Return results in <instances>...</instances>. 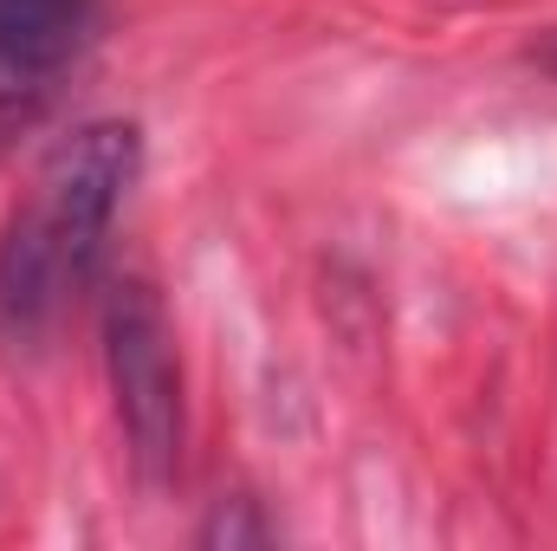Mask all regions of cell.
I'll use <instances>...</instances> for the list:
<instances>
[{
  "label": "cell",
  "instance_id": "1",
  "mask_svg": "<svg viewBox=\"0 0 557 551\" xmlns=\"http://www.w3.org/2000/svg\"><path fill=\"white\" fill-rule=\"evenodd\" d=\"M137 169L143 131L117 118L72 131L39 162L26 201L0 234V351L7 357L52 344V331L65 325V311L78 305V292L104 260V241L117 228L124 195L137 188Z\"/></svg>",
  "mask_w": 557,
  "mask_h": 551
},
{
  "label": "cell",
  "instance_id": "2",
  "mask_svg": "<svg viewBox=\"0 0 557 551\" xmlns=\"http://www.w3.org/2000/svg\"><path fill=\"white\" fill-rule=\"evenodd\" d=\"M104 370L143 487H169L182 467V357L156 285L117 279L104 298Z\"/></svg>",
  "mask_w": 557,
  "mask_h": 551
},
{
  "label": "cell",
  "instance_id": "3",
  "mask_svg": "<svg viewBox=\"0 0 557 551\" xmlns=\"http://www.w3.org/2000/svg\"><path fill=\"white\" fill-rule=\"evenodd\" d=\"M104 0H0V149L26 137L98 46Z\"/></svg>",
  "mask_w": 557,
  "mask_h": 551
}]
</instances>
